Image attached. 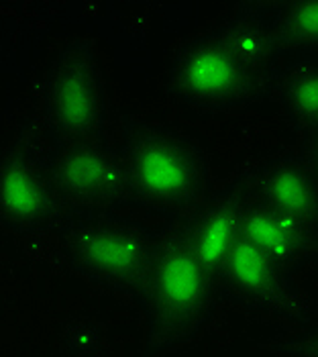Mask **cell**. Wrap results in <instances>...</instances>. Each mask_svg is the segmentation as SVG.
Masks as SVG:
<instances>
[{
  "label": "cell",
  "instance_id": "6da1fadb",
  "mask_svg": "<svg viewBox=\"0 0 318 357\" xmlns=\"http://www.w3.org/2000/svg\"><path fill=\"white\" fill-rule=\"evenodd\" d=\"M132 301L147 329L143 357L182 349L216 317L222 303L218 282L194 255L182 219L158 225L156 251Z\"/></svg>",
  "mask_w": 318,
  "mask_h": 357
},
{
  "label": "cell",
  "instance_id": "7a4b0ae2",
  "mask_svg": "<svg viewBox=\"0 0 318 357\" xmlns=\"http://www.w3.org/2000/svg\"><path fill=\"white\" fill-rule=\"evenodd\" d=\"M121 155L131 206L184 219L216 188L204 147L178 127L123 116Z\"/></svg>",
  "mask_w": 318,
  "mask_h": 357
},
{
  "label": "cell",
  "instance_id": "3957f363",
  "mask_svg": "<svg viewBox=\"0 0 318 357\" xmlns=\"http://www.w3.org/2000/svg\"><path fill=\"white\" fill-rule=\"evenodd\" d=\"M53 237L55 255L70 272L132 298L149 270L158 227L119 211L72 208Z\"/></svg>",
  "mask_w": 318,
  "mask_h": 357
},
{
  "label": "cell",
  "instance_id": "277c9868",
  "mask_svg": "<svg viewBox=\"0 0 318 357\" xmlns=\"http://www.w3.org/2000/svg\"><path fill=\"white\" fill-rule=\"evenodd\" d=\"M41 127L50 143L110 137V102L94 43L76 39L53 59L39 84Z\"/></svg>",
  "mask_w": 318,
  "mask_h": 357
},
{
  "label": "cell",
  "instance_id": "5b68a950",
  "mask_svg": "<svg viewBox=\"0 0 318 357\" xmlns=\"http://www.w3.org/2000/svg\"><path fill=\"white\" fill-rule=\"evenodd\" d=\"M165 90L186 107L206 114L243 109L267 98V84L227 50L216 29L176 47Z\"/></svg>",
  "mask_w": 318,
  "mask_h": 357
},
{
  "label": "cell",
  "instance_id": "8992f818",
  "mask_svg": "<svg viewBox=\"0 0 318 357\" xmlns=\"http://www.w3.org/2000/svg\"><path fill=\"white\" fill-rule=\"evenodd\" d=\"M50 139L39 119L26 125L0 155V227L17 235L43 239L72 211L55 194L47 174Z\"/></svg>",
  "mask_w": 318,
  "mask_h": 357
},
{
  "label": "cell",
  "instance_id": "52a82bcc",
  "mask_svg": "<svg viewBox=\"0 0 318 357\" xmlns=\"http://www.w3.org/2000/svg\"><path fill=\"white\" fill-rule=\"evenodd\" d=\"M47 174L70 208L119 211L131 206L119 143L110 137L50 143Z\"/></svg>",
  "mask_w": 318,
  "mask_h": 357
},
{
  "label": "cell",
  "instance_id": "ba28073f",
  "mask_svg": "<svg viewBox=\"0 0 318 357\" xmlns=\"http://www.w3.org/2000/svg\"><path fill=\"white\" fill-rule=\"evenodd\" d=\"M222 303L286 319L308 327L315 319V304L296 284V275L265 251L238 235L218 272Z\"/></svg>",
  "mask_w": 318,
  "mask_h": 357
},
{
  "label": "cell",
  "instance_id": "9c48e42d",
  "mask_svg": "<svg viewBox=\"0 0 318 357\" xmlns=\"http://www.w3.org/2000/svg\"><path fill=\"white\" fill-rule=\"evenodd\" d=\"M245 196L298 219L318 222L317 151L284 149L245 164L233 176Z\"/></svg>",
  "mask_w": 318,
  "mask_h": 357
},
{
  "label": "cell",
  "instance_id": "30bf717a",
  "mask_svg": "<svg viewBox=\"0 0 318 357\" xmlns=\"http://www.w3.org/2000/svg\"><path fill=\"white\" fill-rule=\"evenodd\" d=\"M241 235L294 275L318 257V222L280 213L245 194Z\"/></svg>",
  "mask_w": 318,
  "mask_h": 357
},
{
  "label": "cell",
  "instance_id": "8fae6325",
  "mask_svg": "<svg viewBox=\"0 0 318 357\" xmlns=\"http://www.w3.org/2000/svg\"><path fill=\"white\" fill-rule=\"evenodd\" d=\"M243 192L235 180L214 188L184 222L188 243L198 261L218 280V272L241 235Z\"/></svg>",
  "mask_w": 318,
  "mask_h": 357
},
{
  "label": "cell",
  "instance_id": "7c38bea8",
  "mask_svg": "<svg viewBox=\"0 0 318 357\" xmlns=\"http://www.w3.org/2000/svg\"><path fill=\"white\" fill-rule=\"evenodd\" d=\"M227 50L262 82H271V76L284 61L275 31L271 23V2H243L235 15L216 27Z\"/></svg>",
  "mask_w": 318,
  "mask_h": 357
},
{
  "label": "cell",
  "instance_id": "4fadbf2b",
  "mask_svg": "<svg viewBox=\"0 0 318 357\" xmlns=\"http://www.w3.org/2000/svg\"><path fill=\"white\" fill-rule=\"evenodd\" d=\"M267 98L278 102L300 147L317 151L318 55L284 59L271 76Z\"/></svg>",
  "mask_w": 318,
  "mask_h": 357
},
{
  "label": "cell",
  "instance_id": "5bb4252c",
  "mask_svg": "<svg viewBox=\"0 0 318 357\" xmlns=\"http://www.w3.org/2000/svg\"><path fill=\"white\" fill-rule=\"evenodd\" d=\"M271 23L282 59L310 57L318 52L317 2L271 4Z\"/></svg>",
  "mask_w": 318,
  "mask_h": 357
}]
</instances>
